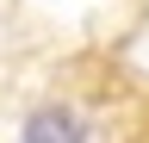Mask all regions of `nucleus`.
Segmentation results:
<instances>
[{
	"mask_svg": "<svg viewBox=\"0 0 149 143\" xmlns=\"http://www.w3.org/2000/svg\"><path fill=\"white\" fill-rule=\"evenodd\" d=\"M19 143H149V68L106 44L68 50L25 100Z\"/></svg>",
	"mask_w": 149,
	"mask_h": 143,
	"instance_id": "nucleus-1",
	"label": "nucleus"
}]
</instances>
